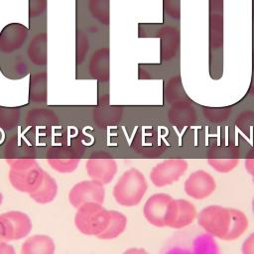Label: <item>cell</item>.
<instances>
[{
    "mask_svg": "<svg viewBox=\"0 0 254 254\" xmlns=\"http://www.w3.org/2000/svg\"><path fill=\"white\" fill-rule=\"evenodd\" d=\"M181 1L182 0H163V8L165 14L172 19H180Z\"/></svg>",
    "mask_w": 254,
    "mask_h": 254,
    "instance_id": "obj_32",
    "label": "cell"
},
{
    "mask_svg": "<svg viewBox=\"0 0 254 254\" xmlns=\"http://www.w3.org/2000/svg\"><path fill=\"white\" fill-rule=\"evenodd\" d=\"M59 118L57 114L49 108H33L26 116V123L34 128H49L57 125Z\"/></svg>",
    "mask_w": 254,
    "mask_h": 254,
    "instance_id": "obj_22",
    "label": "cell"
},
{
    "mask_svg": "<svg viewBox=\"0 0 254 254\" xmlns=\"http://www.w3.org/2000/svg\"><path fill=\"white\" fill-rule=\"evenodd\" d=\"M123 254H150L148 251H146L144 248H137L132 247L123 252Z\"/></svg>",
    "mask_w": 254,
    "mask_h": 254,
    "instance_id": "obj_38",
    "label": "cell"
},
{
    "mask_svg": "<svg viewBox=\"0 0 254 254\" xmlns=\"http://www.w3.org/2000/svg\"><path fill=\"white\" fill-rule=\"evenodd\" d=\"M0 254H16V252L12 245L2 242L0 243Z\"/></svg>",
    "mask_w": 254,
    "mask_h": 254,
    "instance_id": "obj_37",
    "label": "cell"
},
{
    "mask_svg": "<svg viewBox=\"0 0 254 254\" xmlns=\"http://www.w3.org/2000/svg\"><path fill=\"white\" fill-rule=\"evenodd\" d=\"M5 227L6 240L14 241L26 237L32 230V221L28 214L11 210L0 214Z\"/></svg>",
    "mask_w": 254,
    "mask_h": 254,
    "instance_id": "obj_12",
    "label": "cell"
},
{
    "mask_svg": "<svg viewBox=\"0 0 254 254\" xmlns=\"http://www.w3.org/2000/svg\"><path fill=\"white\" fill-rule=\"evenodd\" d=\"M173 196L168 193L152 194L145 202L143 214L146 220L156 227H167V219Z\"/></svg>",
    "mask_w": 254,
    "mask_h": 254,
    "instance_id": "obj_8",
    "label": "cell"
},
{
    "mask_svg": "<svg viewBox=\"0 0 254 254\" xmlns=\"http://www.w3.org/2000/svg\"><path fill=\"white\" fill-rule=\"evenodd\" d=\"M245 169L251 177L254 176V147L251 150H249L246 155Z\"/></svg>",
    "mask_w": 254,
    "mask_h": 254,
    "instance_id": "obj_36",
    "label": "cell"
},
{
    "mask_svg": "<svg viewBox=\"0 0 254 254\" xmlns=\"http://www.w3.org/2000/svg\"><path fill=\"white\" fill-rule=\"evenodd\" d=\"M252 180H253V183H254V176L252 177Z\"/></svg>",
    "mask_w": 254,
    "mask_h": 254,
    "instance_id": "obj_42",
    "label": "cell"
},
{
    "mask_svg": "<svg viewBox=\"0 0 254 254\" xmlns=\"http://www.w3.org/2000/svg\"><path fill=\"white\" fill-rule=\"evenodd\" d=\"M89 51V40L87 35L78 30L75 35V63L77 65L82 64Z\"/></svg>",
    "mask_w": 254,
    "mask_h": 254,
    "instance_id": "obj_30",
    "label": "cell"
},
{
    "mask_svg": "<svg viewBox=\"0 0 254 254\" xmlns=\"http://www.w3.org/2000/svg\"><path fill=\"white\" fill-rule=\"evenodd\" d=\"M252 210H253V214H254V197H253V200H252Z\"/></svg>",
    "mask_w": 254,
    "mask_h": 254,
    "instance_id": "obj_41",
    "label": "cell"
},
{
    "mask_svg": "<svg viewBox=\"0 0 254 254\" xmlns=\"http://www.w3.org/2000/svg\"><path fill=\"white\" fill-rule=\"evenodd\" d=\"M47 161L53 170L64 174L73 172L78 166L80 157L76 148L71 147V145L62 144L50 149Z\"/></svg>",
    "mask_w": 254,
    "mask_h": 254,
    "instance_id": "obj_9",
    "label": "cell"
},
{
    "mask_svg": "<svg viewBox=\"0 0 254 254\" xmlns=\"http://www.w3.org/2000/svg\"><path fill=\"white\" fill-rule=\"evenodd\" d=\"M229 210L231 219L229 230L224 237L225 241H232L238 239L242 234L245 233L248 227V219L243 211L231 207H229Z\"/></svg>",
    "mask_w": 254,
    "mask_h": 254,
    "instance_id": "obj_25",
    "label": "cell"
},
{
    "mask_svg": "<svg viewBox=\"0 0 254 254\" xmlns=\"http://www.w3.org/2000/svg\"><path fill=\"white\" fill-rule=\"evenodd\" d=\"M88 73L98 82H107L110 77V51L106 47L97 49L88 62Z\"/></svg>",
    "mask_w": 254,
    "mask_h": 254,
    "instance_id": "obj_15",
    "label": "cell"
},
{
    "mask_svg": "<svg viewBox=\"0 0 254 254\" xmlns=\"http://www.w3.org/2000/svg\"><path fill=\"white\" fill-rule=\"evenodd\" d=\"M110 218L105 230L97 237L101 240H110L124 232L127 225V217L118 210H109Z\"/></svg>",
    "mask_w": 254,
    "mask_h": 254,
    "instance_id": "obj_24",
    "label": "cell"
},
{
    "mask_svg": "<svg viewBox=\"0 0 254 254\" xmlns=\"http://www.w3.org/2000/svg\"><path fill=\"white\" fill-rule=\"evenodd\" d=\"M6 233H5V227H4V223L2 221V218L0 216V243L2 242H6Z\"/></svg>",
    "mask_w": 254,
    "mask_h": 254,
    "instance_id": "obj_39",
    "label": "cell"
},
{
    "mask_svg": "<svg viewBox=\"0 0 254 254\" xmlns=\"http://www.w3.org/2000/svg\"><path fill=\"white\" fill-rule=\"evenodd\" d=\"M5 154L9 165L18 161L35 159V149L32 143L21 136H14L8 140Z\"/></svg>",
    "mask_w": 254,
    "mask_h": 254,
    "instance_id": "obj_16",
    "label": "cell"
},
{
    "mask_svg": "<svg viewBox=\"0 0 254 254\" xmlns=\"http://www.w3.org/2000/svg\"><path fill=\"white\" fill-rule=\"evenodd\" d=\"M2 200H3V195H2V193H1V191H0V205H1V203H2Z\"/></svg>",
    "mask_w": 254,
    "mask_h": 254,
    "instance_id": "obj_40",
    "label": "cell"
},
{
    "mask_svg": "<svg viewBox=\"0 0 254 254\" xmlns=\"http://www.w3.org/2000/svg\"><path fill=\"white\" fill-rule=\"evenodd\" d=\"M29 71V65L25 59L18 57L16 60L12 63L11 66V72L14 74L15 77H22L25 76Z\"/></svg>",
    "mask_w": 254,
    "mask_h": 254,
    "instance_id": "obj_34",
    "label": "cell"
},
{
    "mask_svg": "<svg viewBox=\"0 0 254 254\" xmlns=\"http://www.w3.org/2000/svg\"><path fill=\"white\" fill-rule=\"evenodd\" d=\"M47 9V0H28V14L30 18L41 17Z\"/></svg>",
    "mask_w": 254,
    "mask_h": 254,
    "instance_id": "obj_33",
    "label": "cell"
},
{
    "mask_svg": "<svg viewBox=\"0 0 254 254\" xmlns=\"http://www.w3.org/2000/svg\"><path fill=\"white\" fill-rule=\"evenodd\" d=\"M109 210L102 204L88 202L77 208L74 224L80 233L89 236H98L108 225Z\"/></svg>",
    "mask_w": 254,
    "mask_h": 254,
    "instance_id": "obj_3",
    "label": "cell"
},
{
    "mask_svg": "<svg viewBox=\"0 0 254 254\" xmlns=\"http://www.w3.org/2000/svg\"><path fill=\"white\" fill-rule=\"evenodd\" d=\"M197 223L210 235L224 240L230 226V210L218 204L205 206L197 213Z\"/></svg>",
    "mask_w": 254,
    "mask_h": 254,
    "instance_id": "obj_4",
    "label": "cell"
},
{
    "mask_svg": "<svg viewBox=\"0 0 254 254\" xmlns=\"http://www.w3.org/2000/svg\"><path fill=\"white\" fill-rule=\"evenodd\" d=\"M197 216L196 208L190 201L183 198H174L168 217L167 227L182 229L191 224Z\"/></svg>",
    "mask_w": 254,
    "mask_h": 254,
    "instance_id": "obj_14",
    "label": "cell"
},
{
    "mask_svg": "<svg viewBox=\"0 0 254 254\" xmlns=\"http://www.w3.org/2000/svg\"><path fill=\"white\" fill-rule=\"evenodd\" d=\"M121 115V110L115 106H103L94 111V121L98 124L108 125L118 120Z\"/></svg>",
    "mask_w": 254,
    "mask_h": 254,
    "instance_id": "obj_28",
    "label": "cell"
},
{
    "mask_svg": "<svg viewBox=\"0 0 254 254\" xmlns=\"http://www.w3.org/2000/svg\"><path fill=\"white\" fill-rule=\"evenodd\" d=\"M9 166V181L17 190L30 194L41 186L45 171L36 159L14 162Z\"/></svg>",
    "mask_w": 254,
    "mask_h": 254,
    "instance_id": "obj_2",
    "label": "cell"
},
{
    "mask_svg": "<svg viewBox=\"0 0 254 254\" xmlns=\"http://www.w3.org/2000/svg\"><path fill=\"white\" fill-rule=\"evenodd\" d=\"M85 169L90 180L107 185L115 177L118 166L116 161L108 155H95L85 163Z\"/></svg>",
    "mask_w": 254,
    "mask_h": 254,
    "instance_id": "obj_10",
    "label": "cell"
},
{
    "mask_svg": "<svg viewBox=\"0 0 254 254\" xmlns=\"http://www.w3.org/2000/svg\"><path fill=\"white\" fill-rule=\"evenodd\" d=\"M165 97L170 104L188 98L179 76H173L166 82Z\"/></svg>",
    "mask_w": 254,
    "mask_h": 254,
    "instance_id": "obj_27",
    "label": "cell"
},
{
    "mask_svg": "<svg viewBox=\"0 0 254 254\" xmlns=\"http://www.w3.org/2000/svg\"><path fill=\"white\" fill-rule=\"evenodd\" d=\"M241 251L242 254H254V232L244 240Z\"/></svg>",
    "mask_w": 254,
    "mask_h": 254,
    "instance_id": "obj_35",
    "label": "cell"
},
{
    "mask_svg": "<svg viewBox=\"0 0 254 254\" xmlns=\"http://www.w3.org/2000/svg\"><path fill=\"white\" fill-rule=\"evenodd\" d=\"M148 185L141 171L131 168L125 171L113 187L112 194L117 203L131 207L140 203Z\"/></svg>",
    "mask_w": 254,
    "mask_h": 254,
    "instance_id": "obj_1",
    "label": "cell"
},
{
    "mask_svg": "<svg viewBox=\"0 0 254 254\" xmlns=\"http://www.w3.org/2000/svg\"><path fill=\"white\" fill-rule=\"evenodd\" d=\"M216 189L213 177L203 170L191 173L184 184L185 192L194 199H204L210 196Z\"/></svg>",
    "mask_w": 254,
    "mask_h": 254,
    "instance_id": "obj_11",
    "label": "cell"
},
{
    "mask_svg": "<svg viewBox=\"0 0 254 254\" xmlns=\"http://www.w3.org/2000/svg\"><path fill=\"white\" fill-rule=\"evenodd\" d=\"M160 54L164 61H170L176 57L180 47V32L175 27L166 26L159 30Z\"/></svg>",
    "mask_w": 254,
    "mask_h": 254,
    "instance_id": "obj_19",
    "label": "cell"
},
{
    "mask_svg": "<svg viewBox=\"0 0 254 254\" xmlns=\"http://www.w3.org/2000/svg\"><path fill=\"white\" fill-rule=\"evenodd\" d=\"M29 100L35 103H45L48 98V74L46 70L32 73L28 85Z\"/></svg>",
    "mask_w": 254,
    "mask_h": 254,
    "instance_id": "obj_20",
    "label": "cell"
},
{
    "mask_svg": "<svg viewBox=\"0 0 254 254\" xmlns=\"http://www.w3.org/2000/svg\"><path fill=\"white\" fill-rule=\"evenodd\" d=\"M104 197V186L93 180L82 181L75 184L68 192L69 203L76 209L88 202L102 204Z\"/></svg>",
    "mask_w": 254,
    "mask_h": 254,
    "instance_id": "obj_6",
    "label": "cell"
},
{
    "mask_svg": "<svg viewBox=\"0 0 254 254\" xmlns=\"http://www.w3.org/2000/svg\"><path fill=\"white\" fill-rule=\"evenodd\" d=\"M20 119V110L16 107L0 106V127L5 130L13 129Z\"/></svg>",
    "mask_w": 254,
    "mask_h": 254,
    "instance_id": "obj_29",
    "label": "cell"
},
{
    "mask_svg": "<svg viewBox=\"0 0 254 254\" xmlns=\"http://www.w3.org/2000/svg\"><path fill=\"white\" fill-rule=\"evenodd\" d=\"M240 158L237 147L230 144H220L211 147L207 152L208 165L218 173H229L234 170Z\"/></svg>",
    "mask_w": 254,
    "mask_h": 254,
    "instance_id": "obj_7",
    "label": "cell"
},
{
    "mask_svg": "<svg viewBox=\"0 0 254 254\" xmlns=\"http://www.w3.org/2000/svg\"><path fill=\"white\" fill-rule=\"evenodd\" d=\"M231 109L229 107H204V117L212 123H221L228 119L230 116Z\"/></svg>",
    "mask_w": 254,
    "mask_h": 254,
    "instance_id": "obj_31",
    "label": "cell"
},
{
    "mask_svg": "<svg viewBox=\"0 0 254 254\" xmlns=\"http://www.w3.org/2000/svg\"><path fill=\"white\" fill-rule=\"evenodd\" d=\"M189 164L185 159H166L157 164L150 172V180L157 188L170 186L179 181L188 170Z\"/></svg>",
    "mask_w": 254,
    "mask_h": 254,
    "instance_id": "obj_5",
    "label": "cell"
},
{
    "mask_svg": "<svg viewBox=\"0 0 254 254\" xmlns=\"http://www.w3.org/2000/svg\"><path fill=\"white\" fill-rule=\"evenodd\" d=\"M26 55L30 63L36 66H45L48 63V35L39 32L30 40Z\"/></svg>",
    "mask_w": 254,
    "mask_h": 254,
    "instance_id": "obj_18",
    "label": "cell"
},
{
    "mask_svg": "<svg viewBox=\"0 0 254 254\" xmlns=\"http://www.w3.org/2000/svg\"><path fill=\"white\" fill-rule=\"evenodd\" d=\"M88 11L98 23L107 26L110 22V0H88Z\"/></svg>",
    "mask_w": 254,
    "mask_h": 254,
    "instance_id": "obj_26",
    "label": "cell"
},
{
    "mask_svg": "<svg viewBox=\"0 0 254 254\" xmlns=\"http://www.w3.org/2000/svg\"><path fill=\"white\" fill-rule=\"evenodd\" d=\"M54 240L44 234H37L27 238L21 247V254H55Z\"/></svg>",
    "mask_w": 254,
    "mask_h": 254,
    "instance_id": "obj_21",
    "label": "cell"
},
{
    "mask_svg": "<svg viewBox=\"0 0 254 254\" xmlns=\"http://www.w3.org/2000/svg\"><path fill=\"white\" fill-rule=\"evenodd\" d=\"M57 194L58 184L56 180L47 172H45L41 186L29 195L34 201L41 204H45L53 201L56 198Z\"/></svg>",
    "mask_w": 254,
    "mask_h": 254,
    "instance_id": "obj_23",
    "label": "cell"
},
{
    "mask_svg": "<svg viewBox=\"0 0 254 254\" xmlns=\"http://www.w3.org/2000/svg\"><path fill=\"white\" fill-rule=\"evenodd\" d=\"M29 35L28 28L21 23H10L0 32V53L11 55L25 45Z\"/></svg>",
    "mask_w": 254,
    "mask_h": 254,
    "instance_id": "obj_13",
    "label": "cell"
},
{
    "mask_svg": "<svg viewBox=\"0 0 254 254\" xmlns=\"http://www.w3.org/2000/svg\"><path fill=\"white\" fill-rule=\"evenodd\" d=\"M168 118L172 124L179 127H186L195 122L196 112L187 98L171 104L168 112Z\"/></svg>",
    "mask_w": 254,
    "mask_h": 254,
    "instance_id": "obj_17",
    "label": "cell"
}]
</instances>
